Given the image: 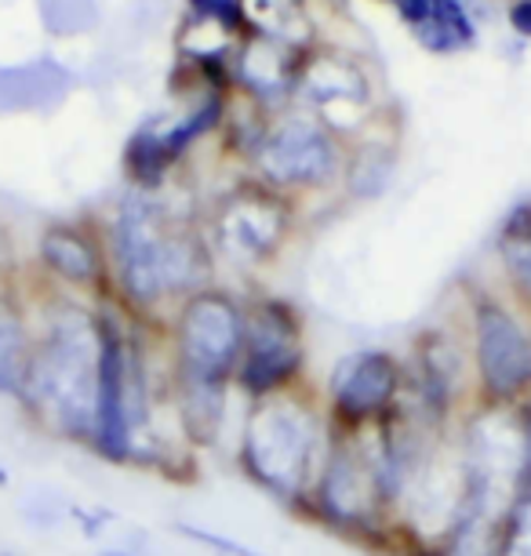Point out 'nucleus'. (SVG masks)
<instances>
[{
	"label": "nucleus",
	"mask_w": 531,
	"mask_h": 556,
	"mask_svg": "<svg viewBox=\"0 0 531 556\" xmlns=\"http://www.w3.org/2000/svg\"><path fill=\"white\" fill-rule=\"evenodd\" d=\"M295 229V204L288 193L266 186L263 178H248L215 204L204 233L215 255L233 266H266L274 262Z\"/></svg>",
	"instance_id": "obj_10"
},
{
	"label": "nucleus",
	"mask_w": 531,
	"mask_h": 556,
	"mask_svg": "<svg viewBox=\"0 0 531 556\" xmlns=\"http://www.w3.org/2000/svg\"><path fill=\"white\" fill-rule=\"evenodd\" d=\"M106 258L113 299L131 320L164 328L182 299L215 285V251L201 226L182 223L157 193L124 197L110 218Z\"/></svg>",
	"instance_id": "obj_1"
},
{
	"label": "nucleus",
	"mask_w": 531,
	"mask_h": 556,
	"mask_svg": "<svg viewBox=\"0 0 531 556\" xmlns=\"http://www.w3.org/2000/svg\"><path fill=\"white\" fill-rule=\"evenodd\" d=\"M252 164L258 178L280 193H320L342 178L346 150L317 113H285L266 121Z\"/></svg>",
	"instance_id": "obj_9"
},
{
	"label": "nucleus",
	"mask_w": 531,
	"mask_h": 556,
	"mask_svg": "<svg viewBox=\"0 0 531 556\" xmlns=\"http://www.w3.org/2000/svg\"><path fill=\"white\" fill-rule=\"evenodd\" d=\"M248 299L230 288H204L182 299L164 324L168 375L175 379L233 382L244 345Z\"/></svg>",
	"instance_id": "obj_6"
},
{
	"label": "nucleus",
	"mask_w": 531,
	"mask_h": 556,
	"mask_svg": "<svg viewBox=\"0 0 531 556\" xmlns=\"http://www.w3.org/2000/svg\"><path fill=\"white\" fill-rule=\"evenodd\" d=\"M175 534H182V539L197 542L201 549L215 553V556H263L255 549V545H248L241 539H230V534L215 531V528H201V523H190V520H179L175 523Z\"/></svg>",
	"instance_id": "obj_19"
},
{
	"label": "nucleus",
	"mask_w": 531,
	"mask_h": 556,
	"mask_svg": "<svg viewBox=\"0 0 531 556\" xmlns=\"http://www.w3.org/2000/svg\"><path fill=\"white\" fill-rule=\"evenodd\" d=\"M4 488H12V473H8V469L0 466V491H4Z\"/></svg>",
	"instance_id": "obj_24"
},
{
	"label": "nucleus",
	"mask_w": 531,
	"mask_h": 556,
	"mask_svg": "<svg viewBox=\"0 0 531 556\" xmlns=\"http://www.w3.org/2000/svg\"><path fill=\"white\" fill-rule=\"evenodd\" d=\"M495 255L509 295L517 299L520 309L531 313V201L509 207L495 233Z\"/></svg>",
	"instance_id": "obj_16"
},
{
	"label": "nucleus",
	"mask_w": 531,
	"mask_h": 556,
	"mask_svg": "<svg viewBox=\"0 0 531 556\" xmlns=\"http://www.w3.org/2000/svg\"><path fill=\"white\" fill-rule=\"evenodd\" d=\"M444 437H452V433H437L408 401L393 415L382 418V422H375L357 433L364 462H368L375 502H379L387 520H393L401 513L412 484L422 473L426 458L433 455V447L441 444Z\"/></svg>",
	"instance_id": "obj_12"
},
{
	"label": "nucleus",
	"mask_w": 531,
	"mask_h": 556,
	"mask_svg": "<svg viewBox=\"0 0 531 556\" xmlns=\"http://www.w3.org/2000/svg\"><path fill=\"white\" fill-rule=\"evenodd\" d=\"M509 502H531V404L520 407V462Z\"/></svg>",
	"instance_id": "obj_21"
},
{
	"label": "nucleus",
	"mask_w": 531,
	"mask_h": 556,
	"mask_svg": "<svg viewBox=\"0 0 531 556\" xmlns=\"http://www.w3.org/2000/svg\"><path fill=\"white\" fill-rule=\"evenodd\" d=\"M514 26L520 29V34H531V0L514 8Z\"/></svg>",
	"instance_id": "obj_22"
},
{
	"label": "nucleus",
	"mask_w": 531,
	"mask_h": 556,
	"mask_svg": "<svg viewBox=\"0 0 531 556\" xmlns=\"http://www.w3.org/2000/svg\"><path fill=\"white\" fill-rule=\"evenodd\" d=\"M404 390H408L404 356L382 345H357L331 364L320 404H325L331 429L361 433L397 412L404 404Z\"/></svg>",
	"instance_id": "obj_11"
},
{
	"label": "nucleus",
	"mask_w": 531,
	"mask_h": 556,
	"mask_svg": "<svg viewBox=\"0 0 531 556\" xmlns=\"http://www.w3.org/2000/svg\"><path fill=\"white\" fill-rule=\"evenodd\" d=\"M96 556H150V553H139V549H128V545H106V549H99Z\"/></svg>",
	"instance_id": "obj_23"
},
{
	"label": "nucleus",
	"mask_w": 531,
	"mask_h": 556,
	"mask_svg": "<svg viewBox=\"0 0 531 556\" xmlns=\"http://www.w3.org/2000/svg\"><path fill=\"white\" fill-rule=\"evenodd\" d=\"M34 361V313L12 288L0 285V401L18 404Z\"/></svg>",
	"instance_id": "obj_15"
},
{
	"label": "nucleus",
	"mask_w": 531,
	"mask_h": 556,
	"mask_svg": "<svg viewBox=\"0 0 531 556\" xmlns=\"http://www.w3.org/2000/svg\"><path fill=\"white\" fill-rule=\"evenodd\" d=\"M463 331L473 364V407L514 412L531 404V313L473 288L463 306Z\"/></svg>",
	"instance_id": "obj_4"
},
{
	"label": "nucleus",
	"mask_w": 531,
	"mask_h": 556,
	"mask_svg": "<svg viewBox=\"0 0 531 556\" xmlns=\"http://www.w3.org/2000/svg\"><path fill=\"white\" fill-rule=\"evenodd\" d=\"M408 401L437 433H452L473 407V364L463 320H437L415 331L404 353Z\"/></svg>",
	"instance_id": "obj_8"
},
{
	"label": "nucleus",
	"mask_w": 531,
	"mask_h": 556,
	"mask_svg": "<svg viewBox=\"0 0 531 556\" xmlns=\"http://www.w3.org/2000/svg\"><path fill=\"white\" fill-rule=\"evenodd\" d=\"M69 506L73 502L48 484L26 488L23 495H18V517H23L29 531H40V534L59 531L62 523H69Z\"/></svg>",
	"instance_id": "obj_18"
},
{
	"label": "nucleus",
	"mask_w": 531,
	"mask_h": 556,
	"mask_svg": "<svg viewBox=\"0 0 531 556\" xmlns=\"http://www.w3.org/2000/svg\"><path fill=\"white\" fill-rule=\"evenodd\" d=\"M306 367L309 345L302 309L280 295L248 299L244 345L233 371V393L244 404L291 393L299 386H306Z\"/></svg>",
	"instance_id": "obj_7"
},
{
	"label": "nucleus",
	"mask_w": 531,
	"mask_h": 556,
	"mask_svg": "<svg viewBox=\"0 0 531 556\" xmlns=\"http://www.w3.org/2000/svg\"><path fill=\"white\" fill-rule=\"evenodd\" d=\"M99 317V379H96V433L91 455L106 466H135V433L124 418V361H128L131 317L117 299L96 302Z\"/></svg>",
	"instance_id": "obj_13"
},
{
	"label": "nucleus",
	"mask_w": 531,
	"mask_h": 556,
	"mask_svg": "<svg viewBox=\"0 0 531 556\" xmlns=\"http://www.w3.org/2000/svg\"><path fill=\"white\" fill-rule=\"evenodd\" d=\"M393 175H397V153H393L390 142L361 135L357 146H350L346 167H342V182H346L350 197L375 201V197H382L390 190Z\"/></svg>",
	"instance_id": "obj_17"
},
{
	"label": "nucleus",
	"mask_w": 531,
	"mask_h": 556,
	"mask_svg": "<svg viewBox=\"0 0 531 556\" xmlns=\"http://www.w3.org/2000/svg\"><path fill=\"white\" fill-rule=\"evenodd\" d=\"M328 415L309 386L244 404L237 429V469L255 491H263L299 517L328 451Z\"/></svg>",
	"instance_id": "obj_3"
},
{
	"label": "nucleus",
	"mask_w": 531,
	"mask_h": 556,
	"mask_svg": "<svg viewBox=\"0 0 531 556\" xmlns=\"http://www.w3.org/2000/svg\"><path fill=\"white\" fill-rule=\"evenodd\" d=\"M37 262L66 295H91V302L113 299L106 240L85 226L51 223L37 240Z\"/></svg>",
	"instance_id": "obj_14"
},
{
	"label": "nucleus",
	"mask_w": 531,
	"mask_h": 556,
	"mask_svg": "<svg viewBox=\"0 0 531 556\" xmlns=\"http://www.w3.org/2000/svg\"><path fill=\"white\" fill-rule=\"evenodd\" d=\"M299 517L357 545L393 556V520L382 517L379 502H375L357 433H342V429L328 433L325 462H320L317 480Z\"/></svg>",
	"instance_id": "obj_5"
},
{
	"label": "nucleus",
	"mask_w": 531,
	"mask_h": 556,
	"mask_svg": "<svg viewBox=\"0 0 531 556\" xmlns=\"http://www.w3.org/2000/svg\"><path fill=\"white\" fill-rule=\"evenodd\" d=\"M69 523L80 531V539H85V542H99L110 528H117L121 517L113 509H106V506H80V502H73Z\"/></svg>",
	"instance_id": "obj_20"
},
{
	"label": "nucleus",
	"mask_w": 531,
	"mask_h": 556,
	"mask_svg": "<svg viewBox=\"0 0 531 556\" xmlns=\"http://www.w3.org/2000/svg\"><path fill=\"white\" fill-rule=\"evenodd\" d=\"M34 361L18 407L45 433L91 447L99 379L96 302L51 291L34 309Z\"/></svg>",
	"instance_id": "obj_2"
}]
</instances>
